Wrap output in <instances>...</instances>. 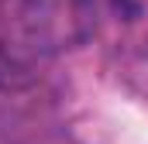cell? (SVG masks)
I'll use <instances>...</instances> for the list:
<instances>
[{
  "mask_svg": "<svg viewBox=\"0 0 148 144\" xmlns=\"http://www.w3.org/2000/svg\"><path fill=\"white\" fill-rule=\"evenodd\" d=\"M55 45L35 0H0V89H28L45 75Z\"/></svg>",
  "mask_w": 148,
  "mask_h": 144,
  "instance_id": "cell-1",
  "label": "cell"
},
{
  "mask_svg": "<svg viewBox=\"0 0 148 144\" xmlns=\"http://www.w3.org/2000/svg\"><path fill=\"white\" fill-rule=\"evenodd\" d=\"M55 52L86 45L97 35L134 21L145 0H35Z\"/></svg>",
  "mask_w": 148,
  "mask_h": 144,
  "instance_id": "cell-2",
  "label": "cell"
}]
</instances>
